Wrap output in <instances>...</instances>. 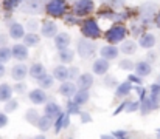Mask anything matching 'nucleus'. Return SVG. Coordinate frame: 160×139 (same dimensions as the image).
Returning <instances> with one entry per match:
<instances>
[{"instance_id":"1","label":"nucleus","mask_w":160,"mask_h":139,"mask_svg":"<svg viewBox=\"0 0 160 139\" xmlns=\"http://www.w3.org/2000/svg\"><path fill=\"white\" fill-rule=\"evenodd\" d=\"M81 33H82V37L87 39V40H97L103 36L101 33V28H100V23L97 19H84L81 22Z\"/></svg>"},{"instance_id":"2","label":"nucleus","mask_w":160,"mask_h":139,"mask_svg":"<svg viewBox=\"0 0 160 139\" xmlns=\"http://www.w3.org/2000/svg\"><path fill=\"white\" fill-rule=\"evenodd\" d=\"M128 37V28L121 23V25H112L104 34L107 45H117V44H123Z\"/></svg>"},{"instance_id":"3","label":"nucleus","mask_w":160,"mask_h":139,"mask_svg":"<svg viewBox=\"0 0 160 139\" xmlns=\"http://www.w3.org/2000/svg\"><path fill=\"white\" fill-rule=\"evenodd\" d=\"M44 11L53 19H61L68 12V5L65 0H50L45 3Z\"/></svg>"},{"instance_id":"4","label":"nucleus","mask_w":160,"mask_h":139,"mask_svg":"<svg viewBox=\"0 0 160 139\" xmlns=\"http://www.w3.org/2000/svg\"><path fill=\"white\" fill-rule=\"evenodd\" d=\"M72 14L76 16L78 19L79 17H86L89 14H92L95 11V2L92 0H76L72 6Z\"/></svg>"},{"instance_id":"5","label":"nucleus","mask_w":160,"mask_h":139,"mask_svg":"<svg viewBox=\"0 0 160 139\" xmlns=\"http://www.w3.org/2000/svg\"><path fill=\"white\" fill-rule=\"evenodd\" d=\"M95 51H97L95 42L87 40V39H84V37H81V39L78 40V44H76V53L79 54L81 59H89V57H92V56L95 54Z\"/></svg>"},{"instance_id":"6","label":"nucleus","mask_w":160,"mask_h":139,"mask_svg":"<svg viewBox=\"0 0 160 139\" xmlns=\"http://www.w3.org/2000/svg\"><path fill=\"white\" fill-rule=\"evenodd\" d=\"M20 6H22L23 12H27V14H41L45 8V3L39 2V0H28V2H23Z\"/></svg>"},{"instance_id":"7","label":"nucleus","mask_w":160,"mask_h":139,"mask_svg":"<svg viewBox=\"0 0 160 139\" xmlns=\"http://www.w3.org/2000/svg\"><path fill=\"white\" fill-rule=\"evenodd\" d=\"M93 82H95L93 74H90V73H81L75 84H76L78 90H81V91H89V90L93 87Z\"/></svg>"},{"instance_id":"8","label":"nucleus","mask_w":160,"mask_h":139,"mask_svg":"<svg viewBox=\"0 0 160 139\" xmlns=\"http://www.w3.org/2000/svg\"><path fill=\"white\" fill-rule=\"evenodd\" d=\"M48 97L50 96L41 88H34V90H31L28 93V100L34 105H45L48 102Z\"/></svg>"},{"instance_id":"9","label":"nucleus","mask_w":160,"mask_h":139,"mask_svg":"<svg viewBox=\"0 0 160 139\" xmlns=\"http://www.w3.org/2000/svg\"><path fill=\"white\" fill-rule=\"evenodd\" d=\"M134 74L135 76H138L140 79H143V77H148V76H151V73H152V63H149V62H146V60H138L137 63H135V67H134Z\"/></svg>"},{"instance_id":"10","label":"nucleus","mask_w":160,"mask_h":139,"mask_svg":"<svg viewBox=\"0 0 160 139\" xmlns=\"http://www.w3.org/2000/svg\"><path fill=\"white\" fill-rule=\"evenodd\" d=\"M27 76H28V67L25 63H16L11 68V77L16 82H25Z\"/></svg>"},{"instance_id":"11","label":"nucleus","mask_w":160,"mask_h":139,"mask_svg":"<svg viewBox=\"0 0 160 139\" xmlns=\"http://www.w3.org/2000/svg\"><path fill=\"white\" fill-rule=\"evenodd\" d=\"M156 44H157V39L152 33H142L137 45L140 48H143V49H146V51H151L156 46Z\"/></svg>"},{"instance_id":"12","label":"nucleus","mask_w":160,"mask_h":139,"mask_svg":"<svg viewBox=\"0 0 160 139\" xmlns=\"http://www.w3.org/2000/svg\"><path fill=\"white\" fill-rule=\"evenodd\" d=\"M11 54L16 60H19V63H23V60L28 59L30 53H28V48L23 45V44H14L11 46Z\"/></svg>"},{"instance_id":"13","label":"nucleus","mask_w":160,"mask_h":139,"mask_svg":"<svg viewBox=\"0 0 160 139\" xmlns=\"http://www.w3.org/2000/svg\"><path fill=\"white\" fill-rule=\"evenodd\" d=\"M8 28H9V37L12 40H22L25 37V26L19 22H11L8 23Z\"/></svg>"},{"instance_id":"14","label":"nucleus","mask_w":160,"mask_h":139,"mask_svg":"<svg viewBox=\"0 0 160 139\" xmlns=\"http://www.w3.org/2000/svg\"><path fill=\"white\" fill-rule=\"evenodd\" d=\"M45 74H47V68H45V65L41 63V62H34V63H31V67L28 68V76H30L31 79H34V81L42 79Z\"/></svg>"},{"instance_id":"15","label":"nucleus","mask_w":160,"mask_h":139,"mask_svg":"<svg viewBox=\"0 0 160 139\" xmlns=\"http://www.w3.org/2000/svg\"><path fill=\"white\" fill-rule=\"evenodd\" d=\"M58 34V25L53 20H45L41 25V36H44L45 39H54Z\"/></svg>"},{"instance_id":"16","label":"nucleus","mask_w":160,"mask_h":139,"mask_svg":"<svg viewBox=\"0 0 160 139\" xmlns=\"http://www.w3.org/2000/svg\"><path fill=\"white\" fill-rule=\"evenodd\" d=\"M109 68H110V62H107L101 57L93 60V63H92V73L97 74V76H106Z\"/></svg>"},{"instance_id":"17","label":"nucleus","mask_w":160,"mask_h":139,"mask_svg":"<svg viewBox=\"0 0 160 139\" xmlns=\"http://www.w3.org/2000/svg\"><path fill=\"white\" fill-rule=\"evenodd\" d=\"M61 113H62V108H61V105H59L58 102H54V100L47 102L45 107H44V116H47V118H50V119H53V121Z\"/></svg>"},{"instance_id":"18","label":"nucleus","mask_w":160,"mask_h":139,"mask_svg":"<svg viewBox=\"0 0 160 139\" xmlns=\"http://www.w3.org/2000/svg\"><path fill=\"white\" fill-rule=\"evenodd\" d=\"M68 125H70V116H68L65 111H62V113L54 119V122H53L54 133H56V135H59V132H61V130H64V128H67Z\"/></svg>"},{"instance_id":"19","label":"nucleus","mask_w":160,"mask_h":139,"mask_svg":"<svg viewBox=\"0 0 160 139\" xmlns=\"http://www.w3.org/2000/svg\"><path fill=\"white\" fill-rule=\"evenodd\" d=\"M100 54H101V59H104V60H107V62H110V60H115V59L118 57L120 49H118L117 46H113V45H104V46H101Z\"/></svg>"},{"instance_id":"20","label":"nucleus","mask_w":160,"mask_h":139,"mask_svg":"<svg viewBox=\"0 0 160 139\" xmlns=\"http://www.w3.org/2000/svg\"><path fill=\"white\" fill-rule=\"evenodd\" d=\"M76 91H78V87H76V84H75V82L67 81V82H62V84L59 85V94H61V96H64V97L72 99V97L76 94Z\"/></svg>"},{"instance_id":"21","label":"nucleus","mask_w":160,"mask_h":139,"mask_svg":"<svg viewBox=\"0 0 160 139\" xmlns=\"http://www.w3.org/2000/svg\"><path fill=\"white\" fill-rule=\"evenodd\" d=\"M70 42H72V37L68 33H58L54 37V46L58 48V51L67 49L70 46Z\"/></svg>"},{"instance_id":"22","label":"nucleus","mask_w":160,"mask_h":139,"mask_svg":"<svg viewBox=\"0 0 160 139\" xmlns=\"http://www.w3.org/2000/svg\"><path fill=\"white\" fill-rule=\"evenodd\" d=\"M54 81H59L61 84L62 82H67L68 81V67L65 65H56L53 68V73H52Z\"/></svg>"},{"instance_id":"23","label":"nucleus","mask_w":160,"mask_h":139,"mask_svg":"<svg viewBox=\"0 0 160 139\" xmlns=\"http://www.w3.org/2000/svg\"><path fill=\"white\" fill-rule=\"evenodd\" d=\"M156 5H151V3H148V5H145V6H142L140 8V16H142V19H143V22L146 23V22H151V20H154V17H156Z\"/></svg>"},{"instance_id":"24","label":"nucleus","mask_w":160,"mask_h":139,"mask_svg":"<svg viewBox=\"0 0 160 139\" xmlns=\"http://www.w3.org/2000/svg\"><path fill=\"white\" fill-rule=\"evenodd\" d=\"M12 94H14V91H12V87L9 84H6V82L0 84V102L6 104L8 100L12 99Z\"/></svg>"},{"instance_id":"25","label":"nucleus","mask_w":160,"mask_h":139,"mask_svg":"<svg viewBox=\"0 0 160 139\" xmlns=\"http://www.w3.org/2000/svg\"><path fill=\"white\" fill-rule=\"evenodd\" d=\"M58 54H59V62H61V65H65V67H67L68 63H72L73 59H75V51H73L72 48L58 51Z\"/></svg>"},{"instance_id":"26","label":"nucleus","mask_w":160,"mask_h":139,"mask_svg":"<svg viewBox=\"0 0 160 139\" xmlns=\"http://www.w3.org/2000/svg\"><path fill=\"white\" fill-rule=\"evenodd\" d=\"M134 90V87L128 82V81H124V82H121V84H118V87L115 88V97H126V96H129L131 91Z\"/></svg>"},{"instance_id":"27","label":"nucleus","mask_w":160,"mask_h":139,"mask_svg":"<svg viewBox=\"0 0 160 139\" xmlns=\"http://www.w3.org/2000/svg\"><path fill=\"white\" fill-rule=\"evenodd\" d=\"M39 42H41V36H39L38 33H27L25 37L22 39V44L27 46V48L39 45Z\"/></svg>"},{"instance_id":"28","label":"nucleus","mask_w":160,"mask_h":139,"mask_svg":"<svg viewBox=\"0 0 160 139\" xmlns=\"http://www.w3.org/2000/svg\"><path fill=\"white\" fill-rule=\"evenodd\" d=\"M72 100H73V102H75L78 107H82V105H86V104L90 100V93L78 90V91H76V94L72 97Z\"/></svg>"},{"instance_id":"29","label":"nucleus","mask_w":160,"mask_h":139,"mask_svg":"<svg viewBox=\"0 0 160 139\" xmlns=\"http://www.w3.org/2000/svg\"><path fill=\"white\" fill-rule=\"evenodd\" d=\"M137 42L135 40H124L121 46L118 48L123 54H126V56H131V54H135V51H137Z\"/></svg>"},{"instance_id":"30","label":"nucleus","mask_w":160,"mask_h":139,"mask_svg":"<svg viewBox=\"0 0 160 139\" xmlns=\"http://www.w3.org/2000/svg\"><path fill=\"white\" fill-rule=\"evenodd\" d=\"M53 122H54L53 119H50V118H47V116L42 114V116L39 118V122H38L36 127H38L42 133H47L50 128H53Z\"/></svg>"},{"instance_id":"31","label":"nucleus","mask_w":160,"mask_h":139,"mask_svg":"<svg viewBox=\"0 0 160 139\" xmlns=\"http://www.w3.org/2000/svg\"><path fill=\"white\" fill-rule=\"evenodd\" d=\"M39 118H41V114H39V111L36 108H28L27 113H25V121L28 124H31V125H38Z\"/></svg>"},{"instance_id":"32","label":"nucleus","mask_w":160,"mask_h":139,"mask_svg":"<svg viewBox=\"0 0 160 139\" xmlns=\"http://www.w3.org/2000/svg\"><path fill=\"white\" fill-rule=\"evenodd\" d=\"M38 84H39V88L45 91V90H50V88L53 87L54 79H53V76H52V74H48V73H47L42 79H39V81H38Z\"/></svg>"},{"instance_id":"33","label":"nucleus","mask_w":160,"mask_h":139,"mask_svg":"<svg viewBox=\"0 0 160 139\" xmlns=\"http://www.w3.org/2000/svg\"><path fill=\"white\" fill-rule=\"evenodd\" d=\"M22 5V2H19V0H5V2H2L0 3V6L3 8V11H6V12H12V11H16L19 6Z\"/></svg>"},{"instance_id":"34","label":"nucleus","mask_w":160,"mask_h":139,"mask_svg":"<svg viewBox=\"0 0 160 139\" xmlns=\"http://www.w3.org/2000/svg\"><path fill=\"white\" fill-rule=\"evenodd\" d=\"M140 114L142 116H148L149 113H152L154 111V107H152V104H151V100H149V97H145L142 102H140Z\"/></svg>"},{"instance_id":"35","label":"nucleus","mask_w":160,"mask_h":139,"mask_svg":"<svg viewBox=\"0 0 160 139\" xmlns=\"http://www.w3.org/2000/svg\"><path fill=\"white\" fill-rule=\"evenodd\" d=\"M82 110H81V107H78L72 99H68L67 100V104H65V113L68 114V116H79V113H81Z\"/></svg>"},{"instance_id":"36","label":"nucleus","mask_w":160,"mask_h":139,"mask_svg":"<svg viewBox=\"0 0 160 139\" xmlns=\"http://www.w3.org/2000/svg\"><path fill=\"white\" fill-rule=\"evenodd\" d=\"M12 59V54H11V46H0V63H6Z\"/></svg>"},{"instance_id":"37","label":"nucleus","mask_w":160,"mask_h":139,"mask_svg":"<svg viewBox=\"0 0 160 139\" xmlns=\"http://www.w3.org/2000/svg\"><path fill=\"white\" fill-rule=\"evenodd\" d=\"M17 108H19V100L12 97L11 100H8V102L5 104V108H3L5 111H3V113H5V114H8V113H14Z\"/></svg>"},{"instance_id":"38","label":"nucleus","mask_w":160,"mask_h":139,"mask_svg":"<svg viewBox=\"0 0 160 139\" xmlns=\"http://www.w3.org/2000/svg\"><path fill=\"white\" fill-rule=\"evenodd\" d=\"M118 67H120L121 70H124V71H132L134 67H135V63H134L131 59H121V60L118 62Z\"/></svg>"},{"instance_id":"39","label":"nucleus","mask_w":160,"mask_h":139,"mask_svg":"<svg viewBox=\"0 0 160 139\" xmlns=\"http://www.w3.org/2000/svg\"><path fill=\"white\" fill-rule=\"evenodd\" d=\"M103 82H104V87H107V88H113V87L117 88V87H118V84H120V82L117 81V77H115V76H112V74L104 76V81H103Z\"/></svg>"},{"instance_id":"40","label":"nucleus","mask_w":160,"mask_h":139,"mask_svg":"<svg viewBox=\"0 0 160 139\" xmlns=\"http://www.w3.org/2000/svg\"><path fill=\"white\" fill-rule=\"evenodd\" d=\"M12 87V91L17 93V94H23V93L28 90V85L25 84V82H16L14 85H11Z\"/></svg>"},{"instance_id":"41","label":"nucleus","mask_w":160,"mask_h":139,"mask_svg":"<svg viewBox=\"0 0 160 139\" xmlns=\"http://www.w3.org/2000/svg\"><path fill=\"white\" fill-rule=\"evenodd\" d=\"M79 68L78 67H70L68 68V81L70 82H76V79L79 77Z\"/></svg>"},{"instance_id":"42","label":"nucleus","mask_w":160,"mask_h":139,"mask_svg":"<svg viewBox=\"0 0 160 139\" xmlns=\"http://www.w3.org/2000/svg\"><path fill=\"white\" fill-rule=\"evenodd\" d=\"M140 110V102H138V99L137 100H131L129 104H128V107H126V113H135V111H138Z\"/></svg>"},{"instance_id":"43","label":"nucleus","mask_w":160,"mask_h":139,"mask_svg":"<svg viewBox=\"0 0 160 139\" xmlns=\"http://www.w3.org/2000/svg\"><path fill=\"white\" fill-rule=\"evenodd\" d=\"M27 28H28V33H36L38 30H41V25L38 20H28Z\"/></svg>"},{"instance_id":"44","label":"nucleus","mask_w":160,"mask_h":139,"mask_svg":"<svg viewBox=\"0 0 160 139\" xmlns=\"http://www.w3.org/2000/svg\"><path fill=\"white\" fill-rule=\"evenodd\" d=\"M110 135L115 139H129V133H128L126 130H115V132H112Z\"/></svg>"},{"instance_id":"45","label":"nucleus","mask_w":160,"mask_h":139,"mask_svg":"<svg viewBox=\"0 0 160 139\" xmlns=\"http://www.w3.org/2000/svg\"><path fill=\"white\" fill-rule=\"evenodd\" d=\"M64 20H65V23L70 25V26L79 23V19H78L76 16H73V14H65V16H64Z\"/></svg>"},{"instance_id":"46","label":"nucleus","mask_w":160,"mask_h":139,"mask_svg":"<svg viewBox=\"0 0 160 139\" xmlns=\"http://www.w3.org/2000/svg\"><path fill=\"white\" fill-rule=\"evenodd\" d=\"M128 82H129L132 87H138V85H142V79H140L138 76H135V74H129V76H128Z\"/></svg>"},{"instance_id":"47","label":"nucleus","mask_w":160,"mask_h":139,"mask_svg":"<svg viewBox=\"0 0 160 139\" xmlns=\"http://www.w3.org/2000/svg\"><path fill=\"white\" fill-rule=\"evenodd\" d=\"M79 118H81V122H82V124H90V122H92V116H90V113H87V111H81V113H79Z\"/></svg>"},{"instance_id":"48","label":"nucleus","mask_w":160,"mask_h":139,"mask_svg":"<svg viewBox=\"0 0 160 139\" xmlns=\"http://www.w3.org/2000/svg\"><path fill=\"white\" fill-rule=\"evenodd\" d=\"M129 102H131V100H124V102H121V104H120V105H118V107H117V110H115V111H113V116H117V114H120V113H121V111H124V110H126V107H128V104H129Z\"/></svg>"},{"instance_id":"49","label":"nucleus","mask_w":160,"mask_h":139,"mask_svg":"<svg viewBox=\"0 0 160 139\" xmlns=\"http://www.w3.org/2000/svg\"><path fill=\"white\" fill-rule=\"evenodd\" d=\"M9 119H8V114H5L3 111H0V128H5L8 125Z\"/></svg>"},{"instance_id":"50","label":"nucleus","mask_w":160,"mask_h":139,"mask_svg":"<svg viewBox=\"0 0 160 139\" xmlns=\"http://www.w3.org/2000/svg\"><path fill=\"white\" fill-rule=\"evenodd\" d=\"M148 93H149V94H154V96H160V85L159 84H152V85L149 87Z\"/></svg>"},{"instance_id":"51","label":"nucleus","mask_w":160,"mask_h":139,"mask_svg":"<svg viewBox=\"0 0 160 139\" xmlns=\"http://www.w3.org/2000/svg\"><path fill=\"white\" fill-rule=\"evenodd\" d=\"M154 23H156V26L160 30V11L156 14V17H154Z\"/></svg>"},{"instance_id":"52","label":"nucleus","mask_w":160,"mask_h":139,"mask_svg":"<svg viewBox=\"0 0 160 139\" xmlns=\"http://www.w3.org/2000/svg\"><path fill=\"white\" fill-rule=\"evenodd\" d=\"M6 40H8V37L0 34V46H8V45H6Z\"/></svg>"},{"instance_id":"53","label":"nucleus","mask_w":160,"mask_h":139,"mask_svg":"<svg viewBox=\"0 0 160 139\" xmlns=\"http://www.w3.org/2000/svg\"><path fill=\"white\" fill-rule=\"evenodd\" d=\"M148 59H149V60H146V62H149V63H151V62H154V59H156V53L149 51V54H148Z\"/></svg>"},{"instance_id":"54","label":"nucleus","mask_w":160,"mask_h":139,"mask_svg":"<svg viewBox=\"0 0 160 139\" xmlns=\"http://www.w3.org/2000/svg\"><path fill=\"white\" fill-rule=\"evenodd\" d=\"M5 73H6V68H5V65H3V63H0V79L5 76Z\"/></svg>"},{"instance_id":"55","label":"nucleus","mask_w":160,"mask_h":139,"mask_svg":"<svg viewBox=\"0 0 160 139\" xmlns=\"http://www.w3.org/2000/svg\"><path fill=\"white\" fill-rule=\"evenodd\" d=\"M109 6H123V2H110Z\"/></svg>"},{"instance_id":"56","label":"nucleus","mask_w":160,"mask_h":139,"mask_svg":"<svg viewBox=\"0 0 160 139\" xmlns=\"http://www.w3.org/2000/svg\"><path fill=\"white\" fill-rule=\"evenodd\" d=\"M100 139H115V138H113L112 135H101V136H100Z\"/></svg>"},{"instance_id":"57","label":"nucleus","mask_w":160,"mask_h":139,"mask_svg":"<svg viewBox=\"0 0 160 139\" xmlns=\"http://www.w3.org/2000/svg\"><path fill=\"white\" fill-rule=\"evenodd\" d=\"M34 139H47V138H45V135H38Z\"/></svg>"},{"instance_id":"58","label":"nucleus","mask_w":160,"mask_h":139,"mask_svg":"<svg viewBox=\"0 0 160 139\" xmlns=\"http://www.w3.org/2000/svg\"><path fill=\"white\" fill-rule=\"evenodd\" d=\"M156 136H157V139H160V128L156 130Z\"/></svg>"},{"instance_id":"59","label":"nucleus","mask_w":160,"mask_h":139,"mask_svg":"<svg viewBox=\"0 0 160 139\" xmlns=\"http://www.w3.org/2000/svg\"><path fill=\"white\" fill-rule=\"evenodd\" d=\"M156 84H159V85H160V74L157 76V82H156Z\"/></svg>"},{"instance_id":"60","label":"nucleus","mask_w":160,"mask_h":139,"mask_svg":"<svg viewBox=\"0 0 160 139\" xmlns=\"http://www.w3.org/2000/svg\"><path fill=\"white\" fill-rule=\"evenodd\" d=\"M159 51H160V45H159Z\"/></svg>"},{"instance_id":"61","label":"nucleus","mask_w":160,"mask_h":139,"mask_svg":"<svg viewBox=\"0 0 160 139\" xmlns=\"http://www.w3.org/2000/svg\"><path fill=\"white\" fill-rule=\"evenodd\" d=\"M0 11H2V6H0Z\"/></svg>"},{"instance_id":"62","label":"nucleus","mask_w":160,"mask_h":139,"mask_svg":"<svg viewBox=\"0 0 160 139\" xmlns=\"http://www.w3.org/2000/svg\"><path fill=\"white\" fill-rule=\"evenodd\" d=\"M70 139H72V138H70Z\"/></svg>"}]
</instances>
